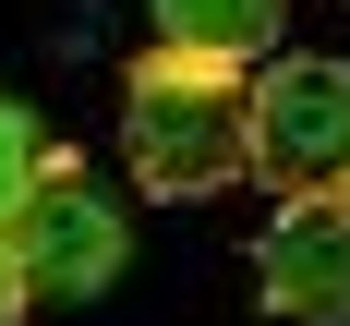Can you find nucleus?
I'll return each instance as SVG.
<instances>
[{
  "label": "nucleus",
  "mask_w": 350,
  "mask_h": 326,
  "mask_svg": "<svg viewBox=\"0 0 350 326\" xmlns=\"http://www.w3.org/2000/svg\"><path fill=\"white\" fill-rule=\"evenodd\" d=\"M121 169H133L145 206H193L217 181H242V72L133 61V85H121Z\"/></svg>",
  "instance_id": "f257e3e1"
},
{
  "label": "nucleus",
  "mask_w": 350,
  "mask_h": 326,
  "mask_svg": "<svg viewBox=\"0 0 350 326\" xmlns=\"http://www.w3.org/2000/svg\"><path fill=\"white\" fill-rule=\"evenodd\" d=\"M242 169L278 181V206H350V61L278 49L242 85Z\"/></svg>",
  "instance_id": "f03ea898"
},
{
  "label": "nucleus",
  "mask_w": 350,
  "mask_h": 326,
  "mask_svg": "<svg viewBox=\"0 0 350 326\" xmlns=\"http://www.w3.org/2000/svg\"><path fill=\"white\" fill-rule=\"evenodd\" d=\"M0 254L25 266V302H97V290H121V266H133V217L61 169L12 230H0Z\"/></svg>",
  "instance_id": "7ed1b4c3"
},
{
  "label": "nucleus",
  "mask_w": 350,
  "mask_h": 326,
  "mask_svg": "<svg viewBox=\"0 0 350 326\" xmlns=\"http://www.w3.org/2000/svg\"><path fill=\"white\" fill-rule=\"evenodd\" d=\"M254 302L278 326H350V206H278L266 217Z\"/></svg>",
  "instance_id": "20e7f679"
},
{
  "label": "nucleus",
  "mask_w": 350,
  "mask_h": 326,
  "mask_svg": "<svg viewBox=\"0 0 350 326\" xmlns=\"http://www.w3.org/2000/svg\"><path fill=\"white\" fill-rule=\"evenodd\" d=\"M145 25H157V61L242 72V61H278L290 0H145Z\"/></svg>",
  "instance_id": "39448f33"
},
{
  "label": "nucleus",
  "mask_w": 350,
  "mask_h": 326,
  "mask_svg": "<svg viewBox=\"0 0 350 326\" xmlns=\"http://www.w3.org/2000/svg\"><path fill=\"white\" fill-rule=\"evenodd\" d=\"M49 181H61V133H49L25 97H0V230L49 193Z\"/></svg>",
  "instance_id": "423d86ee"
},
{
  "label": "nucleus",
  "mask_w": 350,
  "mask_h": 326,
  "mask_svg": "<svg viewBox=\"0 0 350 326\" xmlns=\"http://www.w3.org/2000/svg\"><path fill=\"white\" fill-rule=\"evenodd\" d=\"M36 302H25V266H12V254H0V326H25Z\"/></svg>",
  "instance_id": "0eeeda50"
},
{
  "label": "nucleus",
  "mask_w": 350,
  "mask_h": 326,
  "mask_svg": "<svg viewBox=\"0 0 350 326\" xmlns=\"http://www.w3.org/2000/svg\"><path fill=\"white\" fill-rule=\"evenodd\" d=\"M338 12H350V0H338Z\"/></svg>",
  "instance_id": "6e6552de"
}]
</instances>
